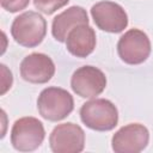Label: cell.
Segmentation results:
<instances>
[{
  "label": "cell",
  "instance_id": "cell-2",
  "mask_svg": "<svg viewBox=\"0 0 153 153\" xmlns=\"http://www.w3.org/2000/svg\"><path fill=\"white\" fill-rule=\"evenodd\" d=\"M47 33V22L37 12L27 11L14 18L11 25V35L17 43L26 48H33L42 43Z\"/></svg>",
  "mask_w": 153,
  "mask_h": 153
},
{
  "label": "cell",
  "instance_id": "cell-13",
  "mask_svg": "<svg viewBox=\"0 0 153 153\" xmlns=\"http://www.w3.org/2000/svg\"><path fill=\"white\" fill-rule=\"evenodd\" d=\"M69 0H33L35 7L44 13V14H53L55 11L60 10L61 7L66 6Z\"/></svg>",
  "mask_w": 153,
  "mask_h": 153
},
{
  "label": "cell",
  "instance_id": "cell-8",
  "mask_svg": "<svg viewBox=\"0 0 153 153\" xmlns=\"http://www.w3.org/2000/svg\"><path fill=\"white\" fill-rule=\"evenodd\" d=\"M149 141L148 129L140 123H129L120 128L111 139L112 151L116 153H139Z\"/></svg>",
  "mask_w": 153,
  "mask_h": 153
},
{
  "label": "cell",
  "instance_id": "cell-4",
  "mask_svg": "<svg viewBox=\"0 0 153 153\" xmlns=\"http://www.w3.org/2000/svg\"><path fill=\"white\" fill-rule=\"evenodd\" d=\"M45 137L43 123L36 117H22L13 123L11 129V143L19 152L37 149Z\"/></svg>",
  "mask_w": 153,
  "mask_h": 153
},
{
  "label": "cell",
  "instance_id": "cell-12",
  "mask_svg": "<svg viewBox=\"0 0 153 153\" xmlns=\"http://www.w3.org/2000/svg\"><path fill=\"white\" fill-rule=\"evenodd\" d=\"M81 24H88V16L81 6H71L57 14L51 24V33L59 42H66L69 31Z\"/></svg>",
  "mask_w": 153,
  "mask_h": 153
},
{
  "label": "cell",
  "instance_id": "cell-10",
  "mask_svg": "<svg viewBox=\"0 0 153 153\" xmlns=\"http://www.w3.org/2000/svg\"><path fill=\"white\" fill-rule=\"evenodd\" d=\"M55 74L53 60L43 53H32L20 62L22 78L31 84H45Z\"/></svg>",
  "mask_w": 153,
  "mask_h": 153
},
{
  "label": "cell",
  "instance_id": "cell-7",
  "mask_svg": "<svg viewBox=\"0 0 153 153\" xmlns=\"http://www.w3.org/2000/svg\"><path fill=\"white\" fill-rule=\"evenodd\" d=\"M49 145L54 153H80L85 146V133L72 122L57 124L50 133Z\"/></svg>",
  "mask_w": 153,
  "mask_h": 153
},
{
  "label": "cell",
  "instance_id": "cell-6",
  "mask_svg": "<svg viewBox=\"0 0 153 153\" xmlns=\"http://www.w3.org/2000/svg\"><path fill=\"white\" fill-rule=\"evenodd\" d=\"M91 16L98 29L110 32L120 33L128 25V16L124 8L114 1H99L91 7Z\"/></svg>",
  "mask_w": 153,
  "mask_h": 153
},
{
  "label": "cell",
  "instance_id": "cell-9",
  "mask_svg": "<svg viewBox=\"0 0 153 153\" xmlns=\"http://www.w3.org/2000/svg\"><path fill=\"white\" fill-rule=\"evenodd\" d=\"M71 87L81 98H94L106 87V76L97 67L82 66L71 78Z\"/></svg>",
  "mask_w": 153,
  "mask_h": 153
},
{
  "label": "cell",
  "instance_id": "cell-1",
  "mask_svg": "<svg viewBox=\"0 0 153 153\" xmlns=\"http://www.w3.org/2000/svg\"><path fill=\"white\" fill-rule=\"evenodd\" d=\"M80 118L92 130L109 131L118 123V111L112 102L104 98H96L82 104Z\"/></svg>",
  "mask_w": 153,
  "mask_h": 153
},
{
  "label": "cell",
  "instance_id": "cell-11",
  "mask_svg": "<svg viewBox=\"0 0 153 153\" xmlns=\"http://www.w3.org/2000/svg\"><path fill=\"white\" fill-rule=\"evenodd\" d=\"M96 43V32L88 24H81L73 27L66 38L67 50L73 56L81 59L93 53Z\"/></svg>",
  "mask_w": 153,
  "mask_h": 153
},
{
  "label": "cell",
  "instance_id": "cell-14",
  "mask_svg": "<svg viewBox=\"0 0 153 153\" xmlns=\"http://www.w3.org/2000/svg\"><path fill=\"white\" fill-rule=\"evenodd\" d=\"M30 0H0L1 7L11 13L19 12L29 5Z\"/></svg>",
  "mask_w": 153,
  "mask_h": 153
},
{
  "label": "cell",
  "instance_id": "cell-3",
  "mask_svg": "<svg viewBox=\"0 0 153 153\" xmlns=\"http://www.w3.org/2000/svg\"><path fill=\"white\" fill-rule=\"evenodd\" d=\"M37 109L39 115L51 122H57L66 118L74 109L72 94L61 87L44 88L37 99Z\"/></svg>",
  "mask_w": 153,
  "mask_h": 153
},
{
  "label": "cell",
  "instance_id": "cell-5",
  "mask_svg": "<svg viewBox=\"0 0 153 153\" xmlns=\"http://www.w3.org/2000/svg\"><path fill=\"white\" fill-rule=\"evenodd\" d=\"M152 47L148 36L140 29H130L122 35L117 43V53L121 60L128 65H140L145 62Z\"/></svg>",
  "mask_w": 153,
  "mask_h": 153
}]
</instances>
